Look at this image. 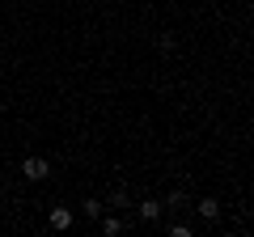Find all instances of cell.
Masks as SVG:
<instances>
[{"label": "cell", "instance_id": "obj_5", "mask_svg": "<svg viewBox=\"0 0 254 237\" xmlns=\"http://www.w3.org/2000/svg\"><path fill=\"white\" fill-rule=\"evenodd\" d=\"M199 216L203 220H220V203L216 199H199Z\"/></svg>", "mask_w": 254, "mask_h": 237}, {"label": "cell", "instance_id": "obj_1", "mask_svg": "<svg viewBox=\"0 0 254 237\" xmlns=\"http://www.w3.org/2000/svg\"><path fill=\"white\" fill-rule=\"evenodd\" d=\"M21 174H26L30 182H43L47 174H51V165H47V157H26L21 161Z\"/></svg>", "mask_w": 254, "mask_h": 237}, {"label": "cell", "instance_id": "obj_8", "mask_svg": "<svg viewBox=\"0 0 254 237\" xmlns=\"http://www.w3.org/2000/svg\"><path fill=\"white\" fill-rule=\"evenodd\" d=\"M170 237H190V225H170Z\"/></svg>", "mask_w": 254, "mask_h": 237}, {"label": "cell", "instance_id": "obj_3", "mask_svg": "<svg viewBox=\"0 0 254 237\" xmlns=\"http://www.w3.org/2000/svg\"><path fill=\"white\" fill-rule=\"evenodd\" d=\"M102 233H106V237H119V233H123V220H119V216H106V212H102Z\"/></svg>", "mask_w": 254, "mask_h": 237}, {"label": "cell", "instance_id": "obj_6", "mask_svg": "<svg viewBox=\"0 0 254 237\" xmlns=\"http://www.w3.org/2000/svg\"><path fill=\"white\" fill-rule=\"evenodd\" d=\"M81 212H85L89 220H98L102 212H106V203H102V199H85V208H81Z\"/></svg>", "mask_w": 254, "mask_h": 237}, {"label": "cell", "instance_id": "obj_2", "mask_svg": "<svg viewBox=\"0 0 254 237\" xmlns=\"http://www.w3.org/2000/svg\"><path fill=\"white\" fill-rule=\"evenodd\" d=\"M136 212H140V220H144V225H157V220H161V212H165V208H161V199H144V203H140Z\"/></svg>", "mask_w": 254, "mask_h": 237}, {"label": "cell", "instance_id": "obj_4", "mask_svg": "<svg viewBox=\"0 0 254 237\" xmlns=\"http://www.w3.org/2000/svg\"><path fill=\"white\" fill-rule=\"evenodd\" d=\"M51 229H72V212L68 208H51Z\"/></svg>", "mask_w": 254, "mask_h": 237}, {"label": "cell", "instance_id": "obj_7", "mask_svg": "<svg viewBox=\"0 0 254 237\" xmlns=\"http://www.w3.org/2000/svg\"><path fill=\"white\" fill-rule=\"evenodd\" d=\"M182 203H187V195H182V191H170V195H165V208H182Z\"/></svg>", "mask_w": 254, "mask_h": 237}]
</instances>
